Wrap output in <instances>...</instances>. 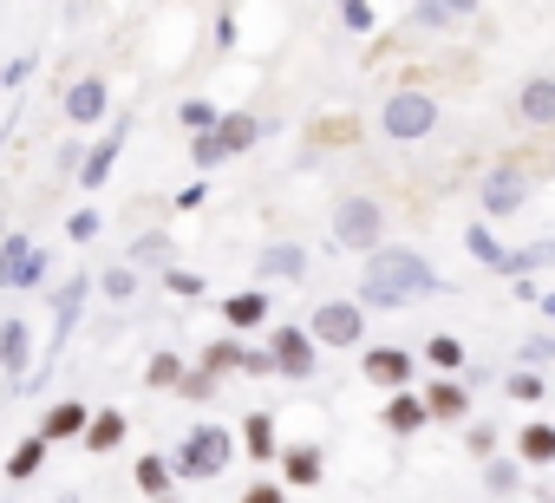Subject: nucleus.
I'll use <instances>...</instances> for the list:
<instances>
[{
  "label": "nucleus",
  "mask_w": 555,
  "mask_h": 503,
  "mask_svg": "<svg viewBox=\"0 0 555 503\" xmlns=\"http://www.w3.org/2000/svg\"><path fill=\"white\" fill-rule=\"evenodd\" d=\"M366 269H360V308L366 314H399V308H412V301H431V295H451V282L438 275V262L431 256H418V248H405V242H379L373 256H360Z\"/></svg>",
  "instance_id": "nucleus-1"
},
{
  "label": "nucleus",
  "mask_w": 555,
  "mask_h": 503,
  "mask_svg": "<svg viewBox=\"0 0 555 503\" xmlns=\"http://www.w3.org/2000/svg\"><path fill=\"white\" fill-rule=\"evenodd\" d=\"M235 457H242V451H235V431L216 425V418L190 425V431L170 444V470H177V483H216V477H229Z\"/></svg>",
  "instance_id": "nucleus-2"
},
{
  "label": "nucleus",
  "mask_w": 555,
  "mask_h": 503,
  "mask_svg": "<svg viewBox=\"0 0 555 503\" xmlns=\"http://www.w3.org/2000/svg\"><path fill=\"white\" fill-rule=\"evenodd\" d=\"M301 327H308V340H314L321 353H360V347H366V308H360L353 295H327V301H314Z\"/></svg>",
  "instance_id": "nucleus-3"
},
{
  "label": "nucleus",
  "mask_w": 555,
  "mask_h": 503,
  "mask_svg": "<svg viewBox=\"0 0 555 503\" xmlns=\"http://www.w3.org/2000/svg\"><path fill=\"white\" fill-rule=\"evenodd\" d=\"M268 138V125L255 118V112H222L216 118V131H203V138H190V164L209 177V170H222L229 157H242V151H255Z\"/></svg>",
  "instance_id": "nucleus-4"
},
{
  "label": "nucleus",
  "mask_w": 555,
  "mask_h": 503,
  "mask_svg": "<svg viewBox=\"0 0 555 503\" xmlns=\"http://www.w3.org/2000/svg\"><path fill=\"white\" fill-rule=\"evenodd\" d=\"M327 235H334V248H347V256H373L386 242V209L366 190H347L334 203V216H327Z\"/></svg>",
  "instance_id": "nucleus-5"
},
{
  "label": "nucleus",
  "mask_w": 555,
  "mask_h": 503,
  "mask_svg": "<svg viewBox=\"0 0 555 503\" xmlns=\"http://www.w3.org/2000/svg\"><path fill=\"white\" fill-rule=\"evenodd\" d=\"M431 131H438V99H431V92H418V86L386 92V105H379V138L418 144V138H431Z\"/></svg>",
  "instance_id": "nucleus-6"
},
{
  "label": "nucleus",
  "mask_w": 555,
  "mask_h": 503,
  "mask_svg": "<svg viewBox=\"0 0 555 503\" xmlns=\"http://www.w3.org/2000/svg\"><path fill=\"white\" fill-rule=\"evenodd\" d=\"M360 379L373 392H412L418 386V353L399 347V340H373V347H360Z\"/></svg>",
  "instance_id": "nucleus-7"
},
{
  "label": "nucleus",
  "mask_w": 555,
  "mask_h": 503,
  "mask_svg": "<svg viewBox=\"0 0 555 503\" xmlns=\"http://www.w3.org/2000/svg\"><path fill=\"white\" fill-rule=\"evenodd\" d=\"M261 347L274 353V379H314V373H321V347L308 340V327H301V321L268 327V340H261Z\"/></svg>",
  "instance_id": "nucleus-8"
},
{
  "label": "nucleus",
  "mask_w": 555,
  "mask_h": 503,
  "mask_svg": "<svg viewBox=\"0 0 555 503\" xmlns=\"http://www.w3.org/2000/svg\"><path fill=\"white\" fill-rule=\"evenodd\" d=\"M86 295H92V275H66V282L53 288V340H40V366H53V360L66 353V340H73V327H79V314H86Z\"/></svg>",
  "instance_id": "nucleus-9"
},
{
  "label": "nucleus",
  "mask_w": 555,
  "mask_h": 503,
  "mask_svg": "<svg viewBox=\"0 0 555 503\" xmlns=\"http://www.w3.org/2000/svg\"><path fill=\"white\" fill-rule=\"evenodd\" d=\"M47 269L53 262H47V248L34 235H14V229L0 235V288H40Z\"/></svg>",
  "instance_id": "nucleus-10"
},
{
  "label": "nucleus",
  "mask_w": 555,
  "mask_h": 503,
  "mask_svg": "<svg viewBox=\"0 0 555 503\" xmlns=\"http://www.w3.org/2000/svg\"><path fill=\"white\" fill-rule=\"evenodd\" d=\"M274 470H282V490H288V496H308V490H321V483H327V451H321L314 438H301V444H282Z\"/></svg>",
  "instance_id": "nucleus-11"
},
{
  "label": "nucleus",
  "mask_w": 555,
  "mask_h": 503,
  "mask_svg": "<svg viewBox=\"0 0 555 503\" xmlns=\"http://www.w3.org/2000/svg\"><path fill=\"white\" fill-rule=\"evenodd\" d=\"M60 112H66V125H73V131L105 125V112H112V79H105V73L73 79V86H66V99H60Z\"/></svg>",
  "instance_id": "nucleus-12"
},
{
  "label": "nucleus",
  "mask_w": 555,
  "mask_h": 503,
  "mask_svg": "<svg viewBox=\"0 0 555 503\" xmlns=\"http://www.w3.org/2000/svg\"><path fill=\"white\" fill-rule=\"evenodd\" d=\"M216 314H222V334H235V340H242V334H261V327L274 321V295L255 282V288L222 295V301H216Z\"/></svg>",
  "instance_id": "nucleus-13"
},
{
  "label": "nucleus",
  "mask_w": 555,
  "mask_h": 503,
  "mask_svg": "<svg viewBox=\"0 0 555 503\" xmlns=\"http://www.w3.org/2000/svg\"><path fill=\"white\" fill-rule=\"evenodd\" d=\"M125 138H131V118H118V125H112V131H105V138H99V144H92L86 157H79L73 183H79L86 196H99V190L112 183V170H118V151H125Z\"/></svg>",
  "instance_id": "nucleus-14"
},
{
  "label": "nucleus",
  "mask_w": 555,
  "mask_h": 503,
  "mask_svg": "<svg viewBox=\"0 0 555 503\" xmlns=\"http://www.w3.org/2000/svg\"><path fill=\"white\" fill-rule=\"evenodd\" d=\"M34 360H40V340H34V327H27L21 314H8V321H0V379H8V386H27Z\"/></svg>",
  "instance_id": "nucleus-15"
},
{
  "label": "nucleus",
  "mask_w": 555,
  "mask_h": 503,
  "mask_svg": "<svg viewBox=\"0 0 555 503\" xmlns=\"http://www.w3.org/2000/svg\"><path fill=\"white\" fill-rule=\"evenodd\" d=\"M477 203H483V222H503V216H516L522 203H529V177L522 170H490L483 183H477Z\"/></svg>",
  "instance_id": "nucleus-16"
},
{
  "label": "nucleus",
  "mask_w": 555,
  "mask_h": 503,
  "mask_svg": "<svg viewBox=\"0 0 555 503\" xmlns=\"http://www.w3.org/2000/svg\"><path fill=\"white\" fill-rule=\"evenodd\" d=\"M235 451L261 470V464H274V457H282V425H274V412L268 405H255L242 425H235Z\"/></svg>",
  "instance_id": "nucleus-17"
},
{
  "label": "nucleus",
  "mask_w": 555,
  "mask_h": 503,
  "mask_svg": "<svg viewBox=\"0 0 555 503\" xmlns=\"http://www.w3.org/2000/svg\"><path fill=\"white\" fill-rule=\"evenodd\" d=\"M418 399H425L431 425H464V418H470V386L451 379V373H431V379L418 386Z\"/></svg>",
  "instance_id": "nucleus-18"
},
{
  "label": "nucleus",
  "mask_w": 555,
  "mask_h": 503,
  "mask_svg": "<svg viewBox=\"0 0 555 503\" xmlns=\"http://www.w3.org/2000/svg\"><path fill=\"white\" fill-rule=\"evenodd\" d=\"M425 425H431V412H425L418 386H412V392H386V405H379V431H386V438L405 444V438H418Z\"/></svg>",
  "instance_id": "nucleus-19"
},
{
  "label": "nucleus",
  "mask_w": 555,
  "mask_h": 503,
  "mask_svg": "<svg viewBox=\"0 0 555 503\" xmlns=\"http://www.w3.org/2000/svg\"><path fill=\"white\" fill-rule=\"evenodd\" d=\"M516 118L529 131H555V73H529L516 86Z\"/></svg>",
  "instance_id": "nucleus-20"
},
{
  "label": "nucleus",
  "mask_w": 555,
  "mask_h": 503,
  "mask_svg": "<svg viewBox=\"0 0 555 503\" xmlns=\"http://www.w3.org/2000/svg\"><path fill=\"white\" fill-rule=\"evenodd\" d=\"M86 425H92V405H86V399H53V405L40 412V438H47V444H79Z\"/></svg>",
  "instance_id": "nucleus-21"
},
{
  "label": "nucleus",
  "mask_w": 555,
  "mask_h": 503,
  "mask_svg": "<svg viewBox=\"0 0 555 503\" xmlns=\"http://www.w3.org/2000/svg\"><path fill=\"white\" fill-rule=\"evenodd\" d=\"M308 275V248L301 242H268L261 256H255V282L268 288V282H301Z\"/></svg>",
  "instance_id": "nucleus-22"
},
{
  "label": "nucleus",
  "mask_w": 555,
  "mask_h": 503,
  "mask_svg": "<svg viewBox=\"0 0 555 503\" xmlns=\"http://www.w3.org/2000/svg\"><path fill=\"white\" fill-rule=\"evenodd\" d=\"M509 457H516L522 470H548V464H555V418H529V425L509 438Z\"/></svg>",
  "instance_id": "nucleus-23"
},
{
  "label": "nucleus",
  "mask_w": 555,
  "mask_h": 503,
  "mask_svg": "<svg viewBox=\"0 0 555 503\" xmlns=\"http://www.w3.org/2000/svg\"><path fill=\"white\" fill-rule=\"evenodd\" d=\"M125 438H131V418H125L118 405H92V425H86V438H79V444H86L92 457H112Z\"/></svg>",
  "instance_id": "nucleus-24"
},
{
  "label": "nucleus",
  "mask_w": 555,
  "mask_h": 503,
  "mask_svg": "<svg viewBox=\"0 0 555 503\" xmlns=\"http://www.w3.org/2000/svg\"><path fill=\"white\" fill-rule=\"evenodd\" d=\"M47 451H53V444H47L40 431H27V438H14V451H8V457H0V470H8V483H34V477L47 470Z\"/></svg>",
  "instance_id": "nucleus-25"
},
{
  "label": "nucleus",
  "mask_w": 555,
  "mask_h": 503,
  "mask_svg": "<svg viewBox=\"0 0 555 503\" xmlns=\"http://www.w3.org/2000/svg\"><path fill=\"white\" fill-rule=\"evenodd\" d=\"M418 366H431V373H451V379H457V373L470 366V347H464L457 334H425V340H418Z\"/></svg>",
  "instance_id": "nucleus-26"
},
{
  "label": "nucleus",
  "mask_w": 555,
  "mask_h": 503,
  "mask_svg": "<svg viewBox=\"0 0 555 503\" xmlns=\"http://www.w3.org/2000/svg\"><path fill=\"white\" fill-rule=\"evenodd\" d=\"M131 483L157 503V496H170L177 490V470H170V451H144L138 464H131Z\"/></svg>",
  "instance_id": "nucleus-27"
},
{
  "label": "nucleus",
  "mask_w": 555,
  "mask_h": 503,
  "mask_svg": "<svg viewBox=\"0 0 555 503\" xmlns=\"http://www.w3.org/2000/svg\"><path fill=\"white\" fill-rule=\"evenodd\" d=\"M464 248H470V262H483V269L509 275V248H503V235H496L490 222H470V229H464Z\"/></svg>",
  "instance_id": "nucleus-28"
},
{
  "label": "nucleus",
  "mask_w": 555,
  "mask_h": 503,
  "mask_svg": "<svg viewBox=\"0 0 555 503\" xmlns=\"http://www.w3.org/2000/svg\"><path fill=\"white\" fill-rule=\"evenodd\" d=\"M242 347H248V340H235V334H222V340H209V347L196 353V366H203L209 379H229V373H242Z\"/></svg>",
  "instance_id": "nucleus-29"
},
{
  "label": "nucleus",
  "mask_w": 555,
  "mask_h": 503,
  "mask_svg": "<svg viewBox=\"0 0 555 503\" xmlns=\"http://www.w3.org/2000/svg\"><path fill=\"white\" fill-rule=\"evenodd\" d=\"M535 269H555V235H542V242H522V248H509V275H516V282H529Z\"/></svg>",
  "instance_id": "nucleus-30"
},
{
  "label": "nucleus",
  "mask_w": 555,
  "mask_h": 503,
  "mask_svg": "<svg viewBox=\"0 0 555 503\" xmlns=\"http://www.w3.org/2000/svg\"><path fill=\"white\" fill-rule=\"evenodd\" d=\"M177 379H183V353L157 347V353L144 360V386H151V392H177Z\"/></svg>",
  "instance_id": "nucleus-31"
},
{
  "label": "nucleus",
  "mask_w": 555,
  "mask_h": 503,
  "mask_svg": "<svg viewBox=\"0 0 555 503\" xmlns=\"http://www.w3.org/2000/svg\"><path fill=\"white\" fill-rule=\"evenodd\" d=\"M503 392H509L516 405H542V399H548V379H542L535 366H509V373H503Z\"/></svg>",
  "instance_id": "nucleus-32"
},
{
  "label": "nucleus",
  "mask_w": 555,
  "mask_h": 503,
  "mask_svg": "<svg viewBox=\"0 0 555 503\" xmlns=\"http://www.w3.org/2000/svg\"><path fill=\"white\" fill-rule=\"evenodd\" d=\"M464 451H470L477 464H490V457L503 451V431H496L490 418H464Z\"/></svg>",
  "instance_id": "nucleus-33"
},
{
  "label": "nucleus",
  "mask_w": 555,
  "mask_h": 503,
  "mask_svg": "<svg viewBox=\"0 0 555 503\" xmlns=\"http://www.w3.org/2000/svg\"><path fill=\"white\" fill-rule=\"evenodd\" d=\"M131 269H157V275H164V269H170V235H157V229L138 235V242H131Z\"/></svg>",
  "instance_id": "nucleus-34"
},
{
  "label": "nucleus",
  "mask_w": 555,
  "mask_h": 503,
  "mask_svg": "<svg viewBox=\"0 0 555 503\" xmlns=\"http://www.w3.org/2000/svg\"><path fill=\"white\" fill-rule=\"evenodd\" d=\"M216 118H222V105H216V99H183V105H177V125H183L190 138L216 131Z\"/></svg>",
  "instance_id": "nucleus-35"
},
{
  "label": "nucleus",
  "mask_w": 555,
  "mask_h": 503,
  "mask_svg": "<svg viewBox=\"0 0 555 503\" xmlns=\"http://www.w3.org/2000/svg\"><path fill=\"white\" fill-rule=\"evenodd\" d=\"M483 490H490V496H516V490H522V464H516V457H490V464H483Z\"/></svg>",
  "instance_id": "nucleus-36"
},
{
  "label": "nucleus",
  "mask_w": 555,
  "mask_h": 503,
  "mask_svg": "<svg viewBox=\"0 0 555 503\" xmlns=\"http://www.w3.org/2000/svg\"><path fill=\"white\" fill-rule=\"evenodd\" d=\"M157 288H170L177 301H203V295H209V282H203L196 269H164V275H157Z\"/></svg>",
  "instance_id": "nucleus-37"
},
{
  "label": "nucleus",
  "mask_w": 555,
  "mask_h": 503,
  "mask_svg": "<svg viewBox=\"0 0 555 503\" xmlns=\"http://www.w3.org/2000/svg\"><path fill=\"white\" fill-rule=\"evenodd\" d=\"M353 138H360V118H321V125H314V144H321V151H340V144H353Z\"/></svg>",
  "instance_id": "nucleus-38"
},
{
  "label": "nucleus",
  "mask_w": 555,
  "mask_h": 503,
  "mask_svg": "<svg viewBox=\"0 0 555 503\" xmlns=\"http://www.w3.org/2000/svg\"><path fill=\"white\" fill-rule=\"evenodd\" d=\"M99 288H105V301H112V308H125V301L138 295V269H131V262H118V269H105V282H99Z\"/></svg>",
  "instance_id": "nucleus-39"
},
{
  "label": "nucleus",
  "mask_w": 555,
  "mask_h": 503,
  "mask_svg": "<svg viewBox=\"0 0 555 503\" xmlns=\"http://www.w3.org/2000/svg\"><path fill=\"white\" fill-rule=\"evenodd\" d=\"M216 386H222V379H209L203 366H183V379H177V399H190V405H209V399H216Z\"/></svg>",
  "instance_id": "nucleus-40"
},
{
  "label": "nucleus",
  "mask_w": 555,
  "mask_h": 503,
  "mask_svg": "<svg viewBox=\"0 0 555 503\" xmlns=\"http://www.w3.org/2000/svg\"><path fill=\"white\" fill-rule=\"evenodd\" d=\"M405 27H425V34H438V27H457V21L444 14V0H412V14H405Z\"/></svg>",
  "instance_id": "nucleus-41"
},
{
  "label": "nucleus",
  "mask_w": 555,
  "mask_h": 503,
  "mask_svg": "<svg viewBox=\"0 0 555 503\" xmlns=\"http://www.w3.org/2000/svg\"><path fill=\"white\" fill-rule=\"evenodd\" d=\"M99 229H105L99 209H73V216H66V242H99Z\"/></svg>",
  "instance_id": "nucleus-42"
},
{
  "label": "nucleus",
  "mask_w": 555,
  "mask_h": 503,
  "mask_svg": "<svg viewBox=\"0 0 555 503\" xmlns=\"http://www.w3.org/2000/svg\"><path fill=\"white\" fill-rule=\"evenodd\" d=\"M340 27L347 34H373L379 21H373V0H340Z\"/></svg>",
  "instance_id": "nucleus-43"
},
{
  "label": "nucleus",
  "mask_w": 555,
  "mask_h": 503,
  "mask_svg": "<svg viewBox=\"0 0 555 503\" xmlns=\"http://www.w3.org/2000/svg\"><path fill=\"white\" fill-rule=\"evenodd\" d=\"M548 360H555V334H529L516 353V366H548Z\"/></svg>",
  "instance_id": "nucleus-44"
},
{
  "label": "nucleus",
  "mask_w": 555,
  "mask_h": 503,
  "mask_svg": "<svg viewBox=\"0 0 555 503\" xmlns=\"http://www.w3.org/2000/svg\"><path fill=\"white\" fill-rule=\"evenodd\" d=\"M242 503H295V496L282 490V477H255V483L242 490Z\"/></svg>",
  "instance_id": "nucleus-45"
},
{
  "label": "nucleus",
  "mask_w": 555,
  "mask_h": 503,
  "mask_svg": "<svg viewBox=\"0 0 555 503\" xmlns=\"http://www.w3.org/2000/svg\"><path fill=\"white\" fill-rule=\"evenodd\" d=\"M242 379H274V353L268 347H242Z\"/></svg>",
  "instance_id": "nucleus-46"
},
{
  "label": "nucleus",
  "mask_w": 555,
  "mask_h": 503,
  "mask_svg": "<svg viewBox=\"0 0 555 503\" xmlns=\"http://www.w3.org/2000/svg\"><path fill=\"white\" fill-rule=\"evenodd\" d=\"M34 66H40L34 53H21V60H8V73H0V86H8V92H21V86L34 79Z\"/></svg>",
  "instance_id": "nucleus-47"
},
{
  "label": "nucleus",
  "mask_w": 555,
  "mask_h": 503,
  "mask_svg": "<svg viewBox=\"0 0 555 503\" xmlns=\"http://www.w3.org/2000/svg\"><path fill=\"white\" fill-rule=\"evenodd\" d=\"M209 203V183H190V190H177V209L190 216V209H203Z\"/></svg>",
  "instance_id": "nucleus-48"
},
{
  "label": "nucleus",
  "mask_w": 555,
  "mask_h": 503,
  "mask_svg": "<svg viewBox=\"0 0 555 503\" xmlns=\"http://www.w3.org/2000/svg\"><path fill=\"white\" fill-rule=\"evenodd\" d=\"M229 47H235V21L222 14V21H216V53H229Z\"/></svg>",
  "instance_id": "nucleus-49"
},
{
  "label": "nucleus",
  "mask_w": 555,
  "mask_h": 503,
  "mask_svg": "<svg viewBox=\"0 0 555 503\" xmlns=\"http://www.w3.org/2000/svg\"><path fill=\"white\" fill-rule=\"evenodd\" d=\"M444 14H451V21H470V14H477V0H444Z\"/></svg>",
  "instance_id": "nucleus-50"
},
{
  "label": "nucleus",
  "mask_w": 555,
  "mask_h": 503,
  "mask_svg": "<svg viewBox=\"0 0 555 503\" xmlns=\"http://www.w3.org/2000/svg\"><path fill=\"white\" fill-rule=\"evenodd\" d=\"M535 308H542V314L555 321V288H542V295H535Z\"/></svg>",
  "instance_id": "nucleus-51"
},
{
  "label": "nucleus",
  "mask_w": 555,
  "mask_h": 503,
  "mask_svg": "<svg viewBox=\"0 0 555 503\" xmlns=\"http://www.w3.org/2000/svg\"><path fill=\"white\" fill-rule=\"evenodd\" d=\"M0 235H8V203H0Z\"/></svg>",
  "instance_id": "nucleus-52"
},
{
  "label": "nucleus",
  "mask_w": 555,
  "mask_h": 503,
  "mask_svg": "<svg viewBox=\"0 0 555 503\" xmlns=\"http://www.w3.org/2000/svg\"><path fill=\"white\" fill-rule=\"evenodd\" d=\"M157 503H177V490H170V496H157Z\"/></svg>",
  "instance_id": "nucleus-53"
},
{
  "label": "nucleus",
  "mask_w": 555,
  "mask_h": 503,
  "mask_svg": "<svg viewBox=\"0 0 555 503\" xmlns=\"http://www.w3.org/2000/svg\"><path fill=\"white\" fill-rule=\"evenodd\" d=\"M542 503H555V490H548V496H542Z\"/></svg>",
  "instance_id": "nucleus-54"
},
{
  "label": "nucleus",
  "mask_w": 555,
  "mask_h": 503,
  "mask_svg": "<svg viewBox=\"0 0 555 503\" xmlns=\"http://www.w3.org/2000/svg\"><path fill=\"white\" fill-rule=\"evenodd\" d=\"M0 503H14V496H0Z\"/></svg>",
  "instance_id": "nucleus-55"
},
{
  "label": "nucleus",
  "mask_w": 555,
  "mask_h": 503,
  "mask_svg": "<svg viewBox=\"0 0 555 503\" xmlns=\"http://www.w3.org/2000/svg\"><path fill=\"white\" fill-rule=\"evenodd\" d=\"M379 503H392V496H379Z\"/></svg>",
  "instance_id": "nucleus-56"
}]
</instances>
